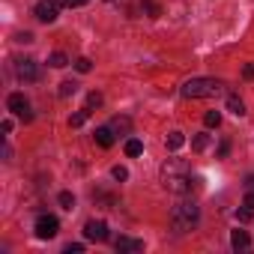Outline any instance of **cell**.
<instances>
[{"instance_id":"6da1fadb","label":"cell","mask_w":254,"mask_h":254,"mask_svg":"<svg viewBox=\"0 0 254 254\" xmlns=\"http://www.w3.org/2000/svg\"><path fill=\"white\" fill-rule=\"evenodd\" d=\"M162 186L171 194H186L191 189V171L183 159H168L162 165Z\"/></svg>"},{"instance_id":"7a4b0ae2","label":"cell","mask_w":254,"mask_h":254,"mask_svg":"<svg viewBox=\"0 0 254 254\" xmlns=\"http://www.w3.org/2000/svg\"><path fill=\"white\" fill-rule=\"evenodd\" d=\"M197 221H200V206L194 200H180L171 209V227H174V233H189V230L197 227Z\"/></svg>"},{"instance_id":"3957f363","label":"cell","mask_w":254,"mask_h":254,"mask_svg":"<svg viewBox=\"0 0 254 254\" xmlns=\"http://www.w3.org/2000/svg\"><path fill=\"white\" fill-rule=\"evenodd\" d=\"M180 93L186 99H212V96L224 93V81H218V78H191L180 87Z\"/></svg>"},{"instance_id":"277c9868","label":"cell","mask_w":254,"mask_h":254,"mask_svg":"<svg viewBox=\"0 0 254 254\" xmlns=\"http://www.w3.org/2000/svg\"><path fill=\"white\" fill-rule=\"evenodd\" d=\"M63 6H66L63 0H39V3H36V18L42 24H51V21H57V15H60Z\"/></svg>"},{"instance_id":"5b68a950","label":"cell","mask_w":254,"mask_h":254,"mask_svg":"<svg viewBox=\"0 0 254 254\" xmlns=\"http://www.w3.org/2000/svg\"><path fill=\"white\" fill-rule=\"evenodd\" d=\"M6 108H9L15 117H21L24 123H30V120H33V114H30V102H27L21 93H12V96L6 99Z\"/></svg>"},{"instance_id":"8992f818","label":"cell","mask_w":254,"mask_h":254,"mask_svg":"<svg viewBox=\"0 0 254 254\" xmlns=\"http://www.w3.org/2000/svg\"><path fill=\"white\" fill-rule=\"evenodd\" d=\"M57 230H60L57 215H39V218H36V236H39V239H54Z\"/></svg>"},{"instance_id":"52a82bcc","label":"cell","mask_w":254,"mask_h":254,"mask_svg":"<svg viewBox=\"0 0 254 254\" xmlns=\"http://www.w3.org/2000/svg\"><path fill=\"white\" fill-rule=\"evenodd\" d=\"M15 75L21 81H39V63L36 60H15Z\"/></svg>"},{"instance_id":"ba28073f","label":"cell","mask_w":254,"mask_h":254,"mask_svg":"<svg viewBox=\"0 0 254 254\" xmlns=\"http://www.w3.org/2000/svg\"><path fill=\"white\" fill-rule=\"evenodd\" d=\"M84 236H87V239H93V242H105V239H108V224L93 218V221H87V224H84Z\"/></svg>"},{"instance_id":"9c48e42d","label":"cell","mask_w":254,"mask_h":254,"mask_svg":"<svg viewBox=\"0 0 254 254\" xmlns=\"http://www.w3.org/2000/svg\"><path fill=\"white\" fill-rule=\"evenodd\" d=\"M117 251L120 254H135V251H144V242L141 239H129V236H120L117 239Z\"/></svg>"},{"instance_id":"30bf717a","label":"cell","mask_w":254,"mask_h":254,"mask_svg":"<svg viewBox=\"0 0 254 254\" xmlns=\"http://www.w3.org/2000/svg\"><path fill=\"white\" fill-rule=\"evenodd\" d=\"M108 126L114 129V135H129V132H132V120H129V117H114Z\"/></svg>"},{"instance_id":"8fae6325","label":"cell","mask_w":254,"mask_h":254,"mask_svg":"<svg viewBox=\"0 0 254 254\" xmlns=\"http://www.w3.org/2000/svg\"><path fill=\"white\" fill-rule=\"evenodd\" d=\"M96 144L99 147H114V129H111V126H102V129H96Z\"/></svg>"},{"instance_id":"7c38bea8","label":"cell","mask_w":254,"mask_h":254,"mask_svg":"<svg viewBox=\"0 0 254 254\" xmlns=\"http://www.w3.org/2000/svg\"><path fill=\"white\" fill-rule=\"evenodd\" d=\"M230 245H233L236 251H242V248L251 245V236H248L245 230H233V233H230Z\"/></svg>"},{"instance_id":"4fadbf2b","label":"cell","mask_w":254,"mask_h":254,"mask_svg":"<svg viewBox=\"0 0 254 254\" xmlns=\"http://www.w3.org/2000/svg\"><path fill=\"white\" fill-rule=\"evenodd\" d=\"M227 111H230V114H236V117H242V114H245V102H242L239 96H233V93H230V96H227Z\"/></svg>"},{"instance_id":"5bb4252c","label":"cell","mask_w":254,"mask_h":254,"mask_svg":"<svg viewBox=\"0 0 254 254\" xmlns=\"http://www.w3.org/2000/svg\"><path fill=\"white\" fill-rule=\"evenodd\" d=\"M141 153H144V144H141L138 138H129V141H126V156L135 159V156H141Z\"/></svg>"},{"instance_id":"9a60e30c","label":"cell","mask_w":254,"mask_h":254,"mask_svg":"<svg viewBox=\"0 0 254 254\" xmlns=\"http://www.w3.org/2000/svg\"><path fill=\"white\" fill-rule=\"evenodd\" d=\"M165 144H168V150H180V147L186 144V135H183V132H171Z\"/></svg>"},{"instance_id":"2e32d148","label":"cell","mask_w":254,"mask_h":254,"mask_svg":"<svg viewBox=\"0 0 254 254\" xmlns=\"http://www.w3.org/2000/svg\"><path fill=\"white\" fill-rule=\"evenodd\" d=\"M87 117H90V108H84V111L72 114V117H69V126H72V129H78V126H84V123H87Z\"/></svg>"},{"instance_id":"e0dca14e","label":"cell","mask_w":254,"mask_h":254,"mask_svg":"<svg viewBox=\"0 0 254 254\" xmlns=\"http://www.w3.org/2000/svg\"><path fill=\"white\" fill-rule=\"evenodd\" d=\"M48 63H51L54 69H63V66H69V57H66L63 51H54V54L48 57Z\"/></svg>"},{"instance_id":"ac0fdd59","label":"cell","mask_w":254,"mask_h":254,"mask_svg":"<svg viewBox=\"0 0 254 254\" xmlns=\"http://www.w3.org/2000/svg\"><path fill=\"white\" fill-rule=\"evenodd\" d=\"M203 123L209 126V129H218V126H221V114H218V111H206Z\"/></svg>"},{"instance_id":"d6986e66","label":"cell","mask_w":254,"mask_h":254,"mask_svg":"<svg viewBox=\"0 0 254 254\" xmlns=\"http://www.w3.org/2000/svg\"><path fill=\"white\" fill-rule=\"evenodd\" d=\"M75 93H78V84H75V81H63V84H60V96H63V99H69V96H75Z\"/></svg>"},{"instance_id":"ffe728a7","label":"cell","mask_w":254,"mask_h":254,"mask_svg":"<svg viewBox=\"0 0 254 254\" xmlns=\"http://www.w3.org/2000/svg\"><path fill=\"white\" fill-rule=\"evenodd\" d=\"M191 147H194L197 153H203V150L209 147V135H194V138H191Z\"/></svg>"},{"instance_id":"44dd1931","label":"cell","mask_w":254,"mask_h":254,"mask_svg":"<svg viewBox=\"0 0 254 254\" xmlns=\"http://www.w3.org/2000/svg\"><path fill=\"white\" fill-rule=\"evenodd\" d=\"M75 69H78L81 75H87V72L93 69V60H90V57H78V60H75Z\"/></svg>"},{"instance_id":"7402d4cb","label":"cell","mask_w":254,"mask_h":254,"mask_svg":"<svg viewBox=\"0 0 254 254\" xmlns=\"http://www.w3.org/2000/svg\"><path fill=\"white\" fill-rule=\"evenodd\" d=\"M57 200H60V206H63V209H72V206H75V194H72V191H60V197H57Z\"/></svg>"},{"instance_id":"603a6c76","label":"cell","mask_w":254,"mask_h":254,"mask_svg":"<svg viewBox=\"0 0 254 254\" xmlns=\"http://www.w3.org/2000/svg\"><path fill=\"white\" fill-rule=\"evenodd\" d=\"M111 177H114L117 183H123V180H129V171H126L123 165H114V168H111Z\"/></svg>"},{"instance_id":"cb8c5ba5","label":"cell","mask_w":254,"mask_h":254,"mask_svg":"<svg viewBox=\"0 0 254 254\" xmlns=\"http://www.w3.org/2000/svg\"><path fill=\"white\" fill-rule=\"evenodd\" d=\"M236 218H239V221H251V218H254V209H251V206H245V203H242V206H239V209H236Z\"/></svg>"},{"instance_id":"d4e9b609","label":"cell","mask_w":254,"mask_h":254,"mask_svg":"<svg viewBox=\"0 0 254 254\" xmlns=\"http://www.w3.org/2000/svg\"><path fill=\"white\" fill-rule=\"evenodd\" d=\"M144 9L150 12V18H159V15H162V9H159L156 0H144Z\"/></svg>"},{"instance_id":"484cf974","label":"cell","mask_w":254,"mask_h":254,"mask_svg":"<svg viewBox=\"0 0 254 254\" xmlns=\"http://www.w3.org/2000/svg\"><path fill=\"white\" fill-rule=\"evenodd\" d=\"M99 105H102V93H99V90H93V93L87 96V108H99Z\"/></svg>"},{"instance_id":"4316f807","label":"cell","mask_w":254,"mask_h":254,"mask_svg":"<svg viewBox=\"0 0 254 254\" xmlns=\"http://www.w3.org/2000/svg\"><path fill=\"white\" fill-rule=\"evenodd\" d=\"M227 153H230V144L221 141V144H218V159H227Z\"/></svg>"},{"instance_id":"83f0119b","label":"cell","mask_w":254,"mask_h":254,"mask_svg":"<svg viewBox=\"0 0 254 254\" xmlns=\"http://www.w3.org/2000/svg\"><path fill=\"white\" fill-rule=\"evenodd\" d=\"M63 3H66V6H72V9H78V6H87L90 0H63Z\"/></svg>"},{"instance_id":"f1b7e54d","label":"cell","mask_w":254,"mask_h":254,"mask_svg":"<svg viewBox=\"0 0 254 254\" xmlns=\"http://www.w3.org/2000/svg\"><path fill=\"white\" fill-rule=\"evenodd\" d=\"M84 251V245L81 242H75V245H66V254H81Z\"/></svg>"},{"instance_id":"f546056e","label":"cell","mask_w":254,"mask_h":254,"mask_svg":"<svg viewBox=\"0 0 254 254\" xmlns=\"http://www.w3.org/2000/svg\"><path fill=\"white\" fill-rule=\"evenodd\" d=\"M0 129H3V135H9L12 132V120H3V123H0Z\"/></svg>"},{"instance_id":"4dcf8cb0","label":"cell","mask_w":254,"mask_h":254,"mask_svg":"<svg viewBox=\"0 0 254 254\" xmlns=\"http://www.w3.org/2000/svg\"><path fill=\"white\" fill-rule=\"evenodd\" d=\"M15 39H18V42H33V33H27V30H24V33H18Z\"/></svg>"},{"instance_id":"1f68e13d","label":"cell","mask_w":254,"mask_h":254,"mask_svg":"<svg viewBox=\"0 0 254 254\" xmlns=\"http://www.w3.org/2000/svg\"><path fill=\"white\" fill-rule=\"evenodd\" d=\"M242 78H254V66H245L242 69Z\"/></svg>"},{"instance_id":"d6a6232c","label":"cell","mask_w":254,"mask_h":254,"mask_svg":"<svg viewBox=\"0 0 254 254\" xmlns=\"http://www.w3.org/2000/svg\"><path fill=\"white\" fill-rule=\"evenodd\" d=\"M245 189H248V191L254 194V177H248V183H245Z\"/></svg>"},{"instance_id":"836d02e7","label":"cell","mask_w":254,"mask_h":254,"mask_svg":"<svg viewBox=\"0 0 254 254\" xmlns=\"http://www.w3.org/2000/svg\"><path fill=\"white\" fill-rule=\"evenodd\" d=\"M108 3H111V0H108Z\"/></svg>"}]
</instances>
